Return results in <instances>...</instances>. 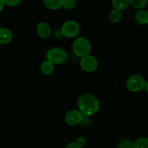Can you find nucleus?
<instances>
[{
    "instance_id": "nucleus-1",
    "label": "nucleus",
    "mask_w": 148,
    "mask_h": 148,
    "mask_svg": "<svg viewBox=\"0 0 148 148\" xmlns=\"http://www.w3.org/2000/svg\"><path fill=\"white\" fill-rule=\"evenodd\" d=\"M78 111L85 116L95 114L100 109L99 100L91 94H84L78 100Z\"/></svg>"
},
{
    "instance_id": "nucleus-2",
    "label": "nucleus",
    "mask_w": 148,
    "mask_h": 148,
    "mask_svg": "<svg viewBox=\"0 0 148 148\" xmlns=\"http://www.w3.org/2000/svg\"><path fill=\"white\" fill-rule=\"evenodd\" d=\"M91 50L90 42L86 38L79 37L75 39L73 43V51L78 57H84L89 55Z\"/></svg>"
},
{
    "instance_id": "nucleus-3",
    "label": "nucleus",
    "mask_w": 148,
    "mask_h": 148,
    "mask_svg": "<svg viewBox=\"0 0 148 148\" xmlns=\"http://www.w3.org/2000/svg\"><path fill=\"white\" fill-rule=\"evenodd\" d=\"M46 60L53 64H61L66 61L68 55L64 49L59 47H54L49 49L46 52Z\"/></svg>"
},
{
    "instance_id": "nucleus-4",
    "label": "nucleus",
    "mask_w": 148,
    "mask_h": 148,
    "mask_svg": "<svg viewBox=\"0 0 148 148\" xmlns=\"http://www.w3.org/2000/svg\"><path fill=\"white\" fill-rule=\"evenodd\" d=\"M146 79L140 75H133L126 81V88L129 91L137 92L145 90Z\"/></svg>"
},
{
    "instance_id": "nucleus-5",
    "label": "nucleus",
    "mask_w": 148,
    "mask_h": 148,
    "mask_svg": "<svg viewBox=\"0 0 148 148\" xmlns=\"http://www.w3.org/2000/svg\"><path fill=\"white\" fill-rule=\"evenodd\" d=\"M80 32V26L74 20H68L62 24L61 27V33L66 38H72L78 36Z\"/></svg>"
},
{
    "instance_id": "nucleus-6",
    "label": "nucleus",
    "mask_w": 148,
    "mask_h": 148,
    "mask_svg": "<svg viewBox=\"0 0 148 148\" xmlns=\"http://www.w3.org/2000/svg\"><path fill=\"white\" fill-rule=\"evenodd\" d=\"M80 64L84 71L88 72H94L98 67V62L97 59L91 55H87L81 58Z\"/></svg>"
},
{
    "instance_id": "nucleus-7",
    "label": "nucleus",
    "mask_w": 148,
    "mask_h": 148,
    "mask_svg": "<svg viewBox=\"0 0 148 148\" xmlns=\"http://www.w3.org/2000/svg\"><path fill=\"white\" fill-rule=\"evenodd\" d=\"M84 116L78 110H72L67 113L65 116V121L68 125L75 126L82 121Z\"/></svg>"
},
{
    "instance_id": "nucleus-8",
    "label": "nucleus",
    "mask_w": 148,
    "mask_h": 148,
    "mask_svg": "<svg viewBox=\"0 0 148 148\" xmlns=\"http://www.w3.org/2000/svg\"><path fill=\"white\" fill-rule=\"evenodd\" d=\"M37 33L41 38H47L51 36V27H49V25L46 23H40L37 25Z\"/></svg>"
},
{
    "instance_id": "nucleus-9",
    "label": "nucleus",
    "mask_w": 148,
    "mask_h": 148,
    "mask_svg": "<svg viewBox=\"0 0 148 148\" xmlns=\"http://www.w3.org/2000/svg\"><path fill=\"white\" fill-rule=\"evenodd\" d=\"M12 40V33L6 27H0V44H7Z\"/></svg>"
},
{
    "instance_id": "nucleus-10",
    "label": "nucleus",
    "mask_w": 148,
    "mask_h": 148,
    "mask_svg": "<svg viewBox=\"0 0 148 148\" xmlns=\"http://www.w3.org/2000/svg\"><path fill=\"white\" fill-rule=\"evenodd\" d=\"M135 20L136 23L140 25L148 24V11L146 10H139L135 14Z\"/></svg>"
},
{
    "instance_id": "nucleus-11",
    "label": "nucleus",
    "mask_w": 148,
    "mask_h": 148,
    "mask_svg": "<svg viewBox=\"0 0 148 148\" xmlns=\"http://www.w3.org/2000/svg\"><path fill=\"white\" fill-rule=\"evenodd\" d=\"M130 2L129 0H112V7L113 10L123 11L129 7Z\"/></svg>"
},
{
    "instance_id": "nucleus-12",
    "label": "nucleus",
    "mask_w": 148,
    "mask_h": 148,
    "mask_svg": "<svg viewBox=\"0 0 148 148\" xmlns=\"http://www.w3.org/2000/svg\"><path fill=\"white\" fill-rule=\"evenodd\" d=\"M54 69H55L54 64L48 60L44 61L41 65V71L42 74L46 76L52 75L54 72Z\"/></svg>"
},
{
    "instance_id": "nucleus-13",
    "label": "nucleus",
    "mask_w": 148,
    "mask_h": 148,
    "mask_svg": "<svg viewBox=\"0 0 148 148\" xmlns=\"http://www.w3.org/2000/svg\"><path fill=\"white\" fill-rule=\"evenodd\" d=\"M43 2L48 9L52 10H59L62 6V0H43Z\"/></svg>"
},
{
    "instance_id": "nucleus-14",
    "label": "nucleus",
    "mask_w": 148,
    "mask_h": 148,
    "mask_svg": "<svg viewBox=\"0 0 148 148\" xmlns=\"http://www.w3.org/2000/svg\"><path fill=\"white\" fill-rule=\"evenodd\" d=\"M109 19L113 23H118L122 20V13L118 10H113L109 14Z\"/></svg>"
},
{
    "instance_id": "nucleus-15",
    "label": "nucleus",
    "mask_w": 148,
    "mask_h": 148,
    "mask_svg": "<svg viewBox=\"0 0 148 148\" xmlns=\"http://www.w3.org/2000/svg\"><path fill=\"white\" fill-rule=\"evenodd\" d=\"M134 148H148V138L147 137H139L133 143Z\"/></svg>"
},
{
    "instance_id": "nucleus-16",
    "label": "nucleus",
    "mask_w": 148,
    "mask_h": 148,
    "mask_svg": "<svg viewBox=\"0 0 148 148\" xmlns=\"http://www.w3.org/2000/svg\"><path fill=\"white\" fill-rule=\"evenodd\" d=\"M129 2L134 8L142 10L147 4L148 0H129Z\"/></svg>"
},
{
    "instance_id": "nucleus-17",
    "label": "nucleus",
    "mask_w": 148,
    "mask_h": 148,
    "mask_svg": "<svg viewBox=\"0 0 148 148\" xmlns=\"http://www.w3.org/2000/svg\"><path fill=\"white\" fill-rule=\"evenodd\" d=\"M76 6V0H62V6L65 10H73Z\"/></svg>"
},
{
    "instance_id": "nucleus-18",
    "label": "nucleus",
    "mask_w": 148,
    "mask_h": 148,
    "mask_svg": "<svg viewBox=\"0 0 148 148\" xmlns=\"http://www.w3.org/2000/svg\"><path fill=\"white\" fill-rule=\"evenodd\" d=\"M118 148H134L133 143H132L130 140H124L120 141L118 145Z\"/></svg>"
},
{
    "instance_id": "nucleus-19",
    "label": "nucleus",
    "mask_w": 148,
    "mask_h": 148,
    "mask_svg": "<svg viewBox=\"0 0 148 148\" xmlns=\"http://www.w3.org/2000/svg\"><path fill=\"white\" fill-rule=\"evenodd\" d=\"M4 4L9 6V7H15L20 4L22 0H3Z\"/></svg>"
},
{
    "instance_id": "nucleus-20",
    "label": "nucleus",
    "mask_w": 148,
    "mask_h": 148,
    "mask_svg": "<svg viewBox=\"0 0 148 148\" xmlns=\"http://www.w3.org/2000/svg\"><path fill=\"white\" fill-rule=\"evenodd\" d=\"M86 140L85 137H78L77 138L76 141H75V143L77 145L80 146V147H82L83 146H84L86 145Z\"/></svg>"
},
{
    "instance_id": "nucleus-21",
    "label": "nucleus",
    "mask_w": 148,
    "mask_h": 148,
    "mask_svg": "<svg viewBox=\"0 0 148 148\" xmlns=\"http://www.w3.org/2000/svg\"><path fill=\"white\" fill-rule=\"evenodd\" d=\"M65 148H81L78 145H77L75 143H71L65 146Z\"/></svg>"
},
{
    "instance_id": "nucleus-22",
    "label": "nucleus",
    "mask_w": 148,
    "mask_h": 148,
    "mask_svg": "<svg viewBox=\"0 0 148 148\" xmlns=\"http://www.w3.org/2000/svg\"><path fill=\"white\" fill-rule=\"evenodd\" d=\"M4 3L3 1V0H0V12L2 11L3 8H4Z\"/></svg>"
},
{
    "instance_id": "nucleus-23",
    "label": "nucleus",
    "mask_w": 148,
    "mask_h": 148,
    "mask_svg": "<svg viewBox=\"0 0 148 148\" xmlns=\"http://www.w3.org/2000/svg\"><path fill=\"white\" fill-rule=\"evenodd\" d=\"M145 90L148 93V81L146 82V84H145Z\"/></svg>"
}]
</instances>
